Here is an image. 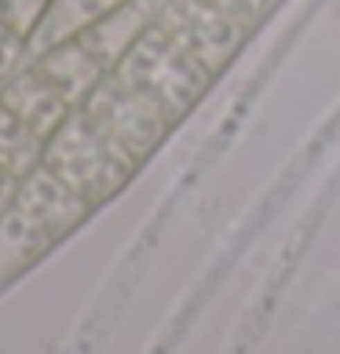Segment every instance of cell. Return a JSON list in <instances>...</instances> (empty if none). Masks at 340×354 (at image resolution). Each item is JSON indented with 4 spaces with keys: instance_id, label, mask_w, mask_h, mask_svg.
<instances>
[{
    "instance_id": "277c9868",
    "label": "cell",
    "mask_w": 340,
    "mask_h": 354,
    "mask_svg": "<svg viewBox=\"0 0 340 354\" xmlns=\"http://www.w3.org/2000/svg\"><path fill=\"white\" fill-rule=\"evenodd\" d=\"M205 4H213L220 15L238 22L245 33H253L256 26L264 22V15H267V0H205Z\"/></svg>"
},
{
    "instance_id": "7a4b0ae2",
    "label": "cell",
    "mask_w": 340,
    "mask_h": 354,
    "mask_svg": "<svg viewBox=\"0 0 340 354\" xmlns=\"http://www.w3.org/2000/svg\"><path fill=\"white\" fill-rule=\"evenodd\" d=\"M81 110L102 136H110L121 150H128L143 165L147 157L161 147L172 132V113L150 95H143L139 88L125 84L117 73H107L102 81L88 91Z\"/></svg>"
},
{
    "instance_id": "5b68a950",
    "label": "cell",
    "mask_w": 340,
    "mask_h": 354,
    "mask_svg": "<svg viewBox=\"0 0 340 354\" xmlns=\"http://www.w3.org/2000/svg\"><path fill=\"white\" fill-rule=\"evenodd\" d=\"M22 168H26L22 161H8V165H4V157H0V208L11 201V190L22 183V179H19Z\"/></svg>"
},
{
    "instance_id": "6da1fadb",
    "label": "cell",
    "mask_w": 340,
    "mask_h": 354,
    "mask_svg": "<svg viewBox=\"0 0 340 354\" xmlns=\"http://www.w3.org/2000/svg\"><path fill=\"white\" fill-rule=\"evenodd\" d=\"M110 73H117L125 84L139 88L154 102H161L172 113V121H183L213 84V73L198 66L165 30H158V22H150L143 30V37L125 51V59Z\"/></svg>"
},
{
    "instance_id": "3957f363",
    "label": "cell",
    "mask_w": 340,
    "mask_h": 354,
    "mask_svg": "<svg viewBox=\"0 0 340 354\" xmlns=\"http://www.w3.org/2000/svg\"><path fill=\"white\" fill-rule=\"evenodd\" d=\"M154 22L213 77H220L231 66L245 44V37H249L238 22L220 15L205 0H165Z\"/></svg>"
}]
</instances>
